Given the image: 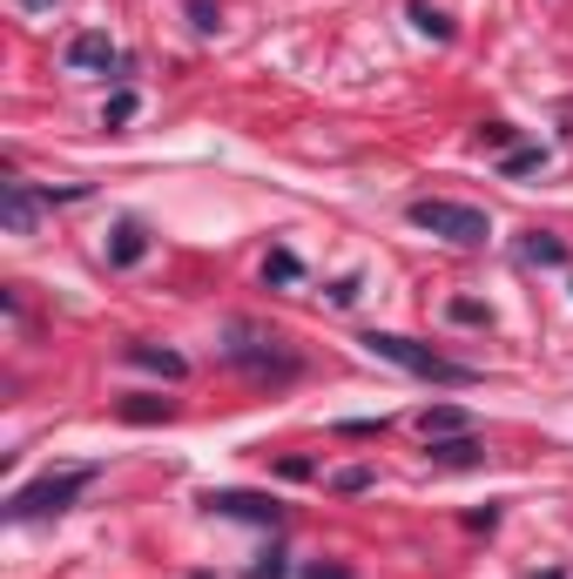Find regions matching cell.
Masks as SVG:
<instances>
[{"instance_id": "12", "label": "cell", "mask_w": 573, "mask_h": 579, "mask_svg": "<svg viewBox=\"0 0 573 579\" xmlns=\"http://www.w3.org/2000/svg\"><path fill=\"white\" fill-rule=\"evenodd\" d=\"M418 432H426V438H452V432H473V418L458 405H432L426 418H418Z\"/></svg>"}, {"instance_id": "17", "label": "cell", "mask_w": 573, "mask_h": 579, "mask_svg": "<svg viewBox=\"0 0 573 579\" xmlns=\"http://www.w3.org/2000/svg\"><path fill=\"white\" fill-rule=\"evenodd\" d=\"M506 176H533V169H547V148H506Z\"/></svg>"}, {"instance_id": "7", "label": "cell", "mask_w": 573, "mask_h": 579, "mask_svg": "<svg viewBox=\"0 0 573 579\" xmlns=\"http://www.w3.org/2000/svg\"><path fill=\"white\" fill-rule=\"evenodd\" d=\"M41 209H48V203H41V189H27V182L8 169V182H0V222H8V237H27Z\"/></svg>"}, {"instance_id": "9", "label": "cell", "mask_w": 573, "mask_h": 579, "mask_svg": "<svg viewBox=\"0 0 573 579\" xmlns=\"http://www.w3.org/2000/svg\"><path fill=\"white\" fill-rule=\"evenodd\" d=\"M426 451H432V466H479V458H486V445H479L473 432H452V438H426Z\"/></svg>"}, {"instance_id": "25", "label": "cell", "mask_w": 573, "mask_h": 579, "mask_svg": "<svg viewBox=\"0 0 573 579\" xmlns=\"http://www.w3.org/2000/svg\"><path fill=\"white\" fill-rule=\"evenodd\" d=\"M277 472H284V479H297V485H303V479H318V466H311V458H284Z\"/></svg>"}, {"instance_id": "8", "label": "cell", "mask_w": 573, "mask_h": 579, "mask_svg": "<svg viewBox=\"0 0 573 579\" xmlns=\"http://www.w3.org/2000/svg\"><path fill=\"white\" fill-rule=\"evenodd\" d=\"M142 256H148V229H142L135 216L115 222V229H108V269H135Z\"/></svg>"}, {"instance_id": "21", "label": "cell", "mask_w": 573, "mask_h": 579, "mask_svg": "<svg viewBox=\"0 0 573 579\" xmlns=\"http://www.w3.org/2000/svg\"><path fill=\"white\" fill-rule=\"evenodd\" d=\"M371 479H378L371 466H344V472H337L331 485H337V492H371Z\"/></svg>"}, {"instance_id": "15", "label": "cell", "mask_w": 573, "mask_h": 579, "mask_svg": "<svg viewBox=\"0 0 573 579\" xmlns=\"http://www.w3.org/2000/svg\"><path fill=\"white\" fill-rule=\"evenodd\" d=\"M122 418L129 424H163L169 418V398H122Z\"/></svg>"}, {"instance_id": "23", "label": "cell", "mask_w": 573, "mask_h": 579, "mask_svg": "<svg viewBox=\"0 0 573 579\" xmlns=\"http://www.w3.org/2000/svg\"><path fill=\"white\" fill-rule=\"evenodd\" d=\"M324 297H331V303H337V311H351V303H358V277H337V284H331V290H324Z\"/></svg>"}, {"instance_id": "6", "label": "cell", "mask_w": 573, "mask_h": 579, "mask_svg": "<svg viewBox=\"0 0 573 579\" xmlns=\"http://www.w3.org/2000/svg\"><path fill=\"white\" fill-rule=\"evenodd\" d=\"M68 74H108V68H122L129 74V61H122V48H115L108 41V34L102 27H88V34H74V41H68Z\"/></svg>"}, {"instance_id": "27", "label": "cell", "mask_w": 573, "mask_h": 579, "mask_svg": "<svg viewBox=\"0 0 573 579\" xmlns=\"http://www.w3.org/2000/svg\"><path fill=\"white\" fill-rule=\"evenodd\" d=\"M21 8H27V14H34V8H55V0H21Z\"/></svg>"}, {"instance_id": "2", "label": "cell", "mask_w": 573, "mask_h": 579, "mask_svg": "<svg viewBox=\"0 0 573 579\" xmlns=\"http://www.w3.org/2000/svg\"><path fill=\"white\" fill-rule=\"evenodd\" d=\"M223 358L237 364L243 377H256V384H271V377H297V371H303V358L290 351V343H284L277 330L250 324V317H237V324H229V343H223Z\"/></svg>"}, {"instance_id": "13", "label": "cell", "mask_w": 573, "mask_h": 579, "mask_svg": "<svg viewBox=\"0 0 573 579\" xmlns=\"http://www.w3.org/2000/svg\"><path fill=\"white\" fill-rule=\"evenodd\" d=\"M263 284H277V290H284V284H303V263H297V250H284V243H277L271 256H263Z\"/></svg>"}, {"instance_id": "1", "label": "cell", "mask_w": 573, "mask_h": 579, "mask_svg": "<svg viewBox=\"0 0 573 579\" xmlns=\"http://www.w3.org/2000/svg\"><path fill=\"white\" fill-rule=\"evenodd\" d=\"M371 358H385V364H398V371H411V377H426V384H479V371L473 364H458V358H445V351H432V343H418V337H398V330H365L358 337Z\"/></svg>"}, {"instance_id": "5", "label": "cell", "mask_w": 573, "mask_h": 579, "mask_svg": "<svg viewBox=\"0 0 573 579\" xmlns=\"http://www.w3.org/2000/svg\"><path fill=\"white\" fill-rule=\"evenodd\" d=\"M203 506H210V512H223V519H250V526H277V519H284L277 498H263V492H237V485L203 492Z\"/></svg>"}, {"instance_id": "18", "label": "cell", "mask_w": 573, "mask_h": 579, "mask_svg": "<svg viewBox=\"0 0 573 579\" xmlns=\"http://www.w3.org/2000/svg\"><path fill=\"white\" fill-rule=\"evenodd\" d=\"M445 317H452V324H492V311H486V303H473V297H452Z\"/></svg>"}, {"instance_id": "28", "label": "cell", "mask_w": 573, "mask_h": 579, "mask_svg": "<svg viewBox=\"0 0 573 579\" xmlns=\"http://www.w3.org/2000/svg\"><path fill=\"white\" fill-rule=\"evenodd\" d=\"M533 579H566V572H533Z\"/></svg>"}, {"instance_id": "22", "label": "cell", "mask_w": 573, "mask_h": 579, "mask_svg": "<svg viewBox=\"0 0 573 579\" xmlns=\"http://www.w3.org/2000/svg\"><path fill=\"white\" fill-rule=\"evenodd\" d=\"M243 579H290V559H284V553H263Z\"/></svg>"}, {"instance_id": "14", "label": "cell", "mask_w": 573, "mask_h": 579, "mask_svg": "<svg viewBox=\"0 0 573 579\" xmlns=\"http://www.w3.org/2000/svg\"><path fill=\"white\" fill-rule=\"evenodd\" d=\"M135 108H142V101H135V88H115V95H108V108H102V129L135 122Z\"/></svg>"}, {"instance_id": "19", "label": "cell", "mask_w": 573, "mask_h": 579, "mask_svg": "<svg viewBox=\"0 0 573 579\" xmlns=\"http://www.w3.org/2000/svg\"><path fill=\"white\" fill-rule=\"evenodd\" d=\"M385 424H392V418H344V424H337V438H378Z\"/></svg>"}, {"instance_id": "26", "label": "cell", "mask_w": 573, "mask_h": 579, "mask_svg": "<svg viewBox=\"0 0 573 579\" xmlns=\"http://www.w3.org/2000/svg\"><path fill=\"white\" fill-rule=\"evenodd\" d=\"M303 579H351V572H344V566H297Z\"/></svg>"}, {"instance_id": "11", "label": "cell", "mask_w": 573, "mask_h": 579, "mask_svg": "<svg viewBox=\"0 0 573 579\" xmlns=\"http://www.w3.org/2000/svg\"><path fill=\"white\" fill-rule=\"evenodd\" d=\"M520 263H533V269H566V243L547 237V229H533V237L520 243Z\"/></svg>"}, {"instance_id": "24", "label": "cell", "mask_w": 573, "mask_h": 579, "mask_svg": "<svg viewBox=\"0 0 573 579\" xmlns=\"http://www.w3.org/2000/svg\"><path fill=\"white\" fill-rule=\"evenodd\" d=\"M189 21H196L203 34H216V21H223V14H216V0H189Z\"/></svg>"}, {"instance_id": "20", "label": "cell", "mask_w": 573, "mask_h": 579, "mask_svg": "<svg viewBox=\"0 0 573 579\" xmlns=\"http://www.w3.org/2000/svg\"><path fill=\"white\" fill-rule=\"evenodd\" d=\"M513 142H520L513 122H486V129H479V148H513Z\"/></svg>"}, {"instance_id": "10", "label": "cell", "mask_w": 573, "mask_h": 579, "mask_svg": "<svg viewBox=\"0 0 573 579\" xmlns=\"http://www.w3.org/2000/svg\"><path fill=\"white\" fill-rule=\"evenodd\" d=\"M122 358L142 364V371H163V377H189V358L182 351H163V343H129Z\"/></svg>"}, {"instance_id": "4", "label": "cell", "mask_w": 573, "mask_h": 579, "mask_svg": "<svg viewBox=\"0 0 573 579\" xmlns=\"http://www.w3.org/2000/svg\"><path fill=\"white\" fill-rule=\"evenodd\" d=\"M405 216H411V229H432V237H445V243H458V250H479V243L492 237L486 209H473V203H452V196H418Z\"/></svg>"}, {"instance_id": "16", "label": "cell", "mask_w": 573, "mask_h": 579, "mask_svg": "<svg viewBox=\"0 0 573 579\" xmlns=\"http://www.w3.org/2000/svg\"><path fill=\"white\" fill-rule=\"evenodd\" d=\"M411 21H418V34H432V41H452V21L439 8H426V0H411Z\"/></svg>"}, {"instance_id": "3", "label": "cell", "mask_w": 573, "mask_h": 579, "mask_svg": "<svg viewBox=\"0 0 573 579\" xmlns=\"http://www.w3.org/2000/svg\"><path fill=\"white\" fill-rule=\"evenodd\" d=\"M88 485H95V466H61V472H41V479H27V485H14V492H8V519H14V526H27V519L68 512Z\"/></svg>"}]
</instances>
